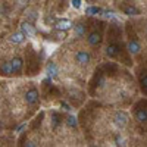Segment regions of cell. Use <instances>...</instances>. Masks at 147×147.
<instances>
[{
  "mask_svg": "<svg viewBox=\"0 0 147 147\" xmlns=\"http://www.w3.org/2000/svg\"><path fill=\"white\" fill-rule=\"evenodd\" d=\"M74 24L71 19H68V18H62V19H56V22H55V28H56V31H69L71 28H74Z\"/></svg>",
  "mask_w": 147,
  "mask_h": 147,
  "instance_id": "4",
  "label": "cell"
},
{
  "mask_svg": "<svg viewBox=\"0 0 147 147\" xmlns=\"http://www.w3.org/2000/svg\"><path fill=\"white\" fill-rule=\"evenodd\" d=\"M25 102H27V105H30V106L38 105V102H40V94H38V90H37L35 87L30 88V90L25 93Z\"/></svg>",
  "mask_w": 147,
  "mask_h": 147,
  "instance_id": "2",
  "label": "cell"
},
{
  "mask_svg": "<svg viewBox=\"0 0 147 147\" xmlns=\"http://www.w3.org/2000/svg\"><path fill=\"white\" fill-rule=\"evenodd\" d=\"M10 65H12V69H13V74H19L24 68V60L21 57H13L10 60Z\"/></svg>",
  "mask_w": 147,
  "mask_h": 147,
  "instance_id": "10",
  "label": "cell"
},
{
  "mask_svg": "<svg viewBox=\"0 0 147 147\" xmlns=\"http://www.w3.org/2000/svg\"><path fill=\"white\" fill-rule=\"evenodd\" d=\"M87 41L90 46H99L102 43V32L100 31H91L87 37Z\"/></svg>",
  "mask_w": 147,
  "mask_h": 147,
  "instance_id": "6",
  "label": "cell"
},
{
  "mask_svg": "<svg viewBox=\"0 0 147 147\" xmlns=\"http://www.w3.org/2000/svg\"><path fill=\"white\" fill-rule=\"evenodd\" d=\"M122 10H124V13L127 16H137V15H140V10L136 6H125Z\"/></svg>",
  "mask_w": 147,
  "mask_h": 147,
  "instance_id": "14",
  "label": "cell"
},
{
  "mask_svg": "<svg viewBox=\"0 0 147 147\" xmlns=\"http://www.w3.org/2000/svg\"><path fill=\"white\" fill-rule=\"evenodd\" d=\"M85 15H88V16L103 15V9L102 7H97V6H90V7L85 9Z\"/></svg>",
  "mask_w": 147,
  "mask_h": 147,
  "instance_id": "13",
  "label": "cell"
},
{
  "mask_svg": "<svg viewBox=\"0 0 147 147\" xmlns=\"http://www.w3.org/2000/svg\"><path fill=\"white\" fill-rule=\"evenodd\" d=\"M0 72H2L3 75H6V77L12 75V74H13V69H12V65H10V62H3L2 68H0Z\"/></svg>",
  "mask_w": 147,
  "mask_h": 147,
  "instance_id": "15",
  "label": "cell"
},
{
  "mask_svg": "<svg viewBox=\"0 0 147 147\" xmlns=\"http://www.w3.org/2000/svg\"><path fill=\"white\" fill-rule=\"evenodd\" d=\"M75 62L80 65V66H87L90 62H91V55L88 50H85V49H82V50H78L75 53Z\"/></svg>",
  "mask_w": 147,
  "mask_h": 147,
  "instance_id": "1",
  "label": "cell"
},
{
  "mask_svg": "<svg viewBox=\"0 0 147 147\" xmlns=\"http://www.w3.org/2000/svg\"><path fill=\"white\" fill-rule=\"evenodd\" d=\"M127 50H128L129 55L136 56V55H138L141 52V46H140V43L137 40H129L128 44H127Z\"/></svg>",
  "mask_w": 147,
  "mask_h": 147,
  "instance_id": "7",
  "label": "cell"
},
{
  "mask_svg": "<svg viewBox=\"0 0 147 147\" xmlns=\"http://www.w3.org/2000/svg\"><path fill=\"white\" fill-rule=\"evenodd\" d=\"M72 6L75 9H80L81 7V0H72Z\"/></svg>",
  "mask_w": 147,
  "mask_h": 147,
  "instance_id": "17",
  "label": "cell"
},
{
  "mask_svg": "<svg viewBox=\"0 0 147 147\" xmlns=\"http://www.w3.org/2000/svg\"><path fill=\"white\" fill-rule=\"evenodd\" d=\"M119 53H121V47H119V44L112 43V44H109V46L106 47V56H107V57H110V59L118 57V55H119Z\"/></svg>",
  "mask_w": 147,
  "mask_h": 147,
  "instance_id": "8",
  "label": "cell"
},
{
  "mask_svg": "<svg viewBox=\"0 0 147 147\" xmlns=\"http://www.w3.org/2000/svg\"><path fill=\"white\" fill-rule=\"evenodd\" d=\"M25 38H27V35L24 34L22 31H18V32H13L9 37V41L12 44H22L24 41H25Z\"/></svg>",
  "mask_w": 147,
  "mask_h": 147,
  "instance_id": "9",
  "label": "cell"
},
{
  "mask_svg": "<svg viewBox=\"0 0 147 147\" xmlns=\"http://www.w3.org/2000/svg\"><path fill=\"white\" fill-rule=\"evenodd\" d=\"M128 121H129V118H128V115L124 112V110H118V112L115 113V116H113V124H115V127H118V128L127 127Z\"/></svg>",
  "mask_w": 147,
  "mask_h": 147,
  "instance_id": "3",
  "label": "cell"
},
{
  "mask_svg": "<svg viewBox=\"0 0 147 147\" xmlns=\"http://www.w3.org/2000/svg\"><path fill=\"white\" fill-rule=\"evenodd\" d=\"M74 31H75V35L78 37V38H81V37L85 35V31H87V27H85V24H75L74 25Z\"/></svg>",
  "mask_w": 147,
  "mask_h": 147,
  "instance_id": "11",
  "label": "cell"
},
{
  "mask_svg": "<svg viewBox=\"0 0 147 147\" xmlns=\"http://www.w3.org/2000/svg\"><path fill=\"white\" fill-rule=\"evenodd\" d=\"M136 118L138 122H147V107H140L136 110Z\"/></svg>",
  "mask_w": 147,
  "mask_h": 147,
  "instance_id": "12",
  "label": "cell"
},
{
  "mask_svg": "<svg viewBox=\"0 0 147 147\" xmlns=\"http://www.w3.org/2000/svg\"><path fill=\"white\" fill-rule=\"evenodd\" d=\"M21 31L25 34L27 37H32V35H35V32H37L34 24L30 22V21H24V22L21 24Z\"/></svg>",
  "mask_w": 147,
  "mask_h": 147,
  "instance_id": "5",
  "label": "cell"
},
{
  "mask_svg": "<svg viewBox=\"0 0 147 147\" xmlns=\"http://www.w3.org/2000/svg\"><path fill=\"white\" fill-rule=\"evenodd\" d=\"M140 85L143 87V90L147 93V71L141 72V75H140Z\"/></svg>",
  "mask_w": 147,
  "mask_h": 147,
  "instance_id": "16",
  "label": "cell"
}]
</instances>
